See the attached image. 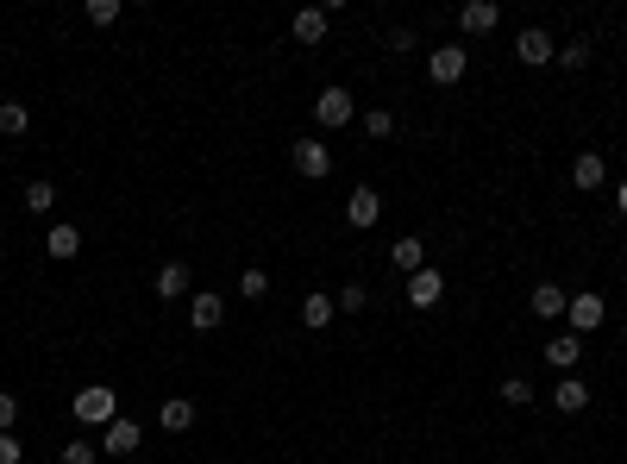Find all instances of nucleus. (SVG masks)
Listing matches in <instances>:
<instances>
[{"label": "nucleus", "mask_w": 627, "mask_h": 464, "mask_svg": "<svg viewBox=\"0 0 627 464\" xmlns=\"http://www.w3.org/2000/svg\"><path fill=\"white\" fill-rule=\"evenodd\" d=\"M358 120V101H352V88H320L314 95V126H327V132H339V126H352Z\"/></svg>", "instance_id": "nucleus-2"}, {"label": "nucleus", "mask_w": 627, "mask_h": 464, "mask_svg": "<svg viewBox=\"0 0 627 464\" xmlns=\"http://www.w3.org/2000/svg\"><path fill=\"white\" fill-rule=\"evenodd\" d=\"M571 182L577 189H602V182H609V164H602V151H577V164H571Z\"/></svg>", "instance_id": "nucleus-14"}, {"label": "nucleus", "mask_w": 627, "mask_h": 464, "mask_svg": "<svg viewBox=\"0 0 627 464\" xmlns=\"http://www.w3.org/2000/svg\"><path fill=\"white\" fill-rule=\"evenodd\" d=\"M220 320H226V301L220 295H189V327L195 333H214Z\"/></svg>", "instance_id": "nucleus-16"}, {"label": "nucleus", "mask_w": 627, "mask_h": 464, "mask_svg": "<svg viewBox=\"0 0 627 464\" xmlns=\"http://www.w3.org/2000/svg\"><path fill=\"white\" fill-rule=\"evenodd\" d=\"M32 132V113L19 101H0V138H26Z\"/></svg>", "instance_id": "nucleus-22"}, {"label": "nucleus", "mask_w": 627, "mask_h": 464, "mask_svg": "<svg viewBox=\"0 0 627 464\" xmlns=\"http://www.w3.org/2000/svg\"><path fill=\"white\" fill-rule=\"evenodd\" d=\"M157 295H164V301H182V295H189V264H164V270H157V283H151Z\"/></svg>", "instance_id": "nucleus-20"}, {"label": "nucleus", "mask_w": 627, "mask_h": 464, "mask_svg": "<svg viewBox=\"0 0 627 464\" xmlns=\"http://www.w3.org/2000/svg\"><path fill=\"white\" fill-rule=\"evenodd\" d=\"M389 264H396L402 276L427 270V245H421V239H414V232H408V239H396V245H389Z\"/></svg>", "instance_id": "nucleus-17"}, {"label": "nucleus", "mask_w": 627, "mask_h": 464, "mask_svg": "<svg viewBox=\"0 0 627 464\" xmlns=\"http://www.w3.org/2000/svg\"><path fill=\"white\" fill-rule=\"evenodd\" d=\"M615 207H621V214H627V182H621V189H615Z\"/></svg>", "instance_id": "nucleus-33"}, {"label": "nucleus", "mask_w": 627, "mask_h": 464, "mask_svg": "<svg viewBox=\"0 0 627 464\" xmlns=\"http://www.w3.org/2000/svg\"><path fill=\"white\" fill-rule=\"evenodd\" d=\"M327 26H333L327 7H301V13H295V38H301V44H320V38H327Z\"/></svg>", "instance_id": "nucleus-18"}, {"label": "nucleus", "mask_w": 627, "mask_h": 464, "mask_svg": "<svg viewBox=\"0 0 627 464\" xmlns=\"http://www.w3.org/2000/svg\"><path fill=\"white\" fill-rule=\"evenodd\" d=\"M289 164H295L301 176H308V182H320V176L333 170V151H327V138H295V145H289Z\"/></svg>", "instance_id": "nucleus-4"}, {"label": "nucleus", "mask_w": 627, "mask_h": 464, "mask_svg": "<svg viewBox=\"0 0 627 464\" xmlns=\"http://www.w3.org/2000/svg\"><path fill=\"white\" fill-rule=\"evenodd\" d=\"M552 408H559V414H584V408H590V389L577 383V377H559V389H552Z\"/></svg>", "instance_id": "nucleus-19"}, {"label": "nucleus", "mask_w": 627, "mask_h": 464, "mask_svg": "<svg viewBox=\"0 0 627 464\" xmlns=\"http://www.w3.org/2000/svg\"><path fill=\"white\" fill-rule=\"evenodd\" d=\"M464 63H471V51H464V44H439V51H427V76H433L439 88H452V82H464Z\"/></svg>", "instance_id": "nucleus-5"}, {"label": "nucleus", "mask_w": 627, "mask_h": 464, "mask_svg": "<svg viewBox=\"0 0 627 464\" xmlns=\"http://www.w3.org/2000/svg\"><path fill=\"white\" fill-rule=\"evenodd\" d=\"M138 446H145V427H138V421H126V414L101 427V452H107V458H126V452H138Z\"/></svg>", "instance_id": "nucleus-6"}, {"label": "nucleus", "mask_w": 627, "mask_h": 464, "mask_svg": "<svg viewBox=\"0 0 627 464\" xmlns=\"http://www.w3.org/2000/svg\"><path fill=\"white\" fill-rule=\"evenodd\" d=\"M157 421H164V433H189V427H195V402H189V396H176V402L157 408Z\"/></svg>", "instance_id": "nucleus-21"}, {"label": "nucleus", "mask_w": 627, "mask_h": 464, "mask_svg": "<svg viewBox=\"0 0 627 464\" xmlns=\"http://www.w3.org/2000/svg\"><path fill=\"white\" fill-rule=\"evenodd\" d=\"M333 301H339V314H364V308H370V289H364V283H345Z\"/></svg>", "instance_id": "nucleus-24"}, {"label": "nucleus", "mask_w": 627, "mask_h": 464, "mask_svg": "<svg viewBox=\"0 0 627 464\" xmlns=\"http://www.w3.org/2000/svg\"><path fill=\"white\" fill-rule=\"evenodd\" d=\"M333 314H339V301H333V295H320V289L301 295V327H308V333H327V327H333Z\"/></svg>", "instance_id": "nucleus-11"}, {"label": "nucleus", "mask_w": 627, "mask_h": 464, "mask_svg": "<svg viewBox=\"0 0 627 464\" xmlns=\"http://www.w3.org/2000/svg\"><path fill=\"white\" fill-rule=\"evenodd\" d=\"M95 458H101L95 439H69V446H63V464H95Z\"/></svg>", "instance_id": "nucleus-25"}, {"label": "nucleus", "mask_w": 627, "mask_h": 464, "mask_svg": "<svg viewBox=\"0 0 627 464\" xmlns=\"http://www.w3.org/2000/svg\"><path fill=\"white\" fill-rule=\"evenodd\" d=\"M502 402H508V408H527V402H533L527 377H508V383H502Z\"/></svg>", "instance_id": "nucleus-30"}, {"label": "nucleus", "mask_w": 627, "mask_h": 464, "mask_svg": "<svg viewBox=\"0 0 627 464\" xmlns=\"http://www.w3.org/2000/svg\"><path fill=\"white\" fill-rule=\"evenodd\" d=\"M552 63H565V69H584V63H590V44H584V38H571V44H565V51L552 57Z\"/></svg>", "instance_id": "nucleus-28"}, {"label": "nucleus", "mask_w": 627, "mask_h": 464, "mask_svg": "<svg viewBox=\"0 0 627 464\" xmlns=\"http://www.w3.org/2000/svg\"><path fill=\"white\" fill-rule=\"evenodd\" d=\"M458 26L471 32V38H483V32L502 26V7H496V0H464V7H458Z\"/></svg>", "instance_id": "nucleus-7"}, {"label": "nucleus", "mask_w": 627, "mask_h": 464, "mask_svg": "<svg viewBox=\"0 0 627 464\" xmlns=\"http://www.w3.org/2000/svg\"><path fill=\"white\" fill-rule=\"evenodd\" d=\"M364 132H370V138H389V132H396V113L370 107V113H364Z\"/></svg>", "instance_id": "nucleus-26"}, {"label": "nucleus", "mask_w": 627, "mask_h": 464, "mask_svg": "<svg viewBox=\"0 0 627 464\" xmlns=\"http://www.w3.org/2000/svg\"><path fill=\"white\" fill-rule=\"evenodd\" d=\"M345 220H352L358 232H370L383 220V195L377 189H352V195H345Z\"/></svg>", "instance_id": "nucleus-9"}, {"label": "nucleus", "mask_w": 627, "mask_h": 464, "mask_svg": "<svg viewBox=\"0 0 627 464\" xmlns=\"http://www.w3.org/2000/svg\"><path fill=\"white\" fill-rule=\"evenodd\" d=\"M76 421L82 427H107V421H120V396H113L107 383H88V389H76Z\"/></svg>", "instance_id": "nucleus-1"}, {"label": "nucleus", "mask_w": 627, "mask_h": 464, "mask_svg": "<svg viewBox=\"0 0 627 464\" xmlns=\"http://www.w3.org/2000/svg\"><path fill=\"white\" fill-rule=\"evenodd\" d=\"M120 19V0H88V26H113Z\"/></svg>", "instance_id": "nucleus-27"}, {"label": "nucleus", "mask_w": 627, "mask_h": 464, "mask_svg": "<svg viewBox=\"0 0 627 464\" xmlns=\"http://www.w3.org/2000/svg\"><path fill=\"white\" fill-rule=\"evenodd\" d=\"M51 207H57V182H26V214H51Z\"/></svg>", "instance_id": "nucleus-23"}, {"label": "nucleus", "mask_w": 627, "mask_h": 464, "mask_svg": "<svg viewBox=\"0 0 627 464\" xmlns=\"http://www.w3.org/2000/svg\"><path fill=\"white\" fill-rule=\"evenodd\" d=\"M540 358L559 370V377H571L577 358H584V339H577V333H559V339H546V352H540Z\"/></svg>", "instance_id": "nucleus-12"}, {"label": "nucleus", "mask_w": 627, "mask_h": 464, "mask_svg": "<svg viewBox=\"0 0 627 464\" xmlns=\"http://www.w3.org/2000/svg\"><path fill=\"white\" fill-rule=\"evenodd\" d=\"M439 295H446V276H439L433 264L408 276V301H414V308H421V314H427V308H439Z\"/></svg>", "instance_id": "nucleus-10"}, {"label": "nucleus", "mask_w": 627, "mask_h": 464, "mask_svg": "<svg viewBox=\"0 0 627 464\" xmlns=\"http://www.w3.org/2000/svg\"><path fill=\"white\" fill-rule=\"evenodd\" d=\"M0 464H26V446H19V433H0Z\"/></svg>", "instance_id": "nucleus-31"}, {"label": "nucleus", "mask_w": 627, "mask_h": 464, "mask_svg": "<svg viewBox=\"0 0 627 464\" xmlns=\"http://www.w3.org/2000/svg\"><path fill=\"white\" fill-rule=\"evenodd\" d=\"M602 320H609V301H602L596 289H584V295H571V301H565V333L584 339V333L602 327Z\"/></svg>", "instance_id": "nucleus-3"}, {"label": "nucleus", "mask_w": 627, "mask_h": 464, "mask_svg": "<svg viewBox=\"0 0 627 464\" xmlns=\"http://www.w3.org/2000/svg\"><path fill=\"white\" fill-rule=\"evenodd\" d=\"M565 301H571V295H565L559 283H533V295H527V308H533V314H540V320H565Z\"/></svg>", "instance_id": "nucleus-15"}, {"label": "nucleus", "mask_w": 627, "mask_h": 464, "mask_svg": "<svg viewBox=\"0 0 627 464\" xmlns=\"http://www.w3.org/2000/svg\"><path fill=\"white\" fill-rule=\"evenodd\" d=\"M239 295H251V301L270 295V270H245V276H239Z\"/></svg>", "instance_id": "nucleus-29"}, {"label": "nucleus", "mask_w": 627, "mask_h": 464, "mask_svg": "<svg viewBox=\"0 0 627 464\" xmlns=\"http://www.w3.org/2000/svg\"><path fill=\"white\" fill-rule=\"evenodd\" d=\"M515 57H521V63H527V69H546V63H552V57H559V44H552V38H546V32H540V26H527V32H521V38H515Z\"/></svg>", "instance_id": "nucleus-8"}, {"label": "nucleus", "mask_w": 627, "mask_h": 464, "mask_svg": "<svg viewBox=\"0 0 627 464\" xmlns=\"http://www.w3.org/2000/svg\"><path fill=\"white\" fill-rule=\"evenodd\" d=\"M44 251H51L57 264H69V258H82V226H69V220H57L51 232H44Z\"/></svg>", "instance_id": "nucleus-13"}, {"label": "nucleus", "mask_w": 627, "mask_h": 464, "mask_svg": "<svg viewBox=\"0 0 627 464\" xmlns=\"http://www.w3.org/2000/svg\"><path fill=\"white\" fill-rule=\"evenodd\" d=\"M19 421V402H13V389H0V433H13Z\"/></svg>", "instance_id": "nucleus-32"}]
</instances>
